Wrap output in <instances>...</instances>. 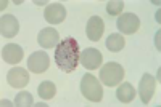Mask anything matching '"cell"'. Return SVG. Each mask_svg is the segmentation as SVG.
I'll return each mask as SVG.
<instances>
[{
	"mask_svg": "<svg viewBox=\"0 0 161 107\" xmlns=\"http://www.w3.org/2000/svg\"><path fill=\"white\" fill-rule=\"evenodd\" d=\"M55 62L63 72H74L80 62V46L79 42L73 37H66L60 40L55 46Z\"/></svg>",
	"mask_w": 161,
	"mask_h": 107,
	"instance_id": "1",
	"label": "cell"
},
{
	"mask_svg": "<svg viewBox=\"0 0 161 107\" xmlns=\"http://www.w3.org/2000/svg\"><path fill=\"white\" fill-rule=\"evenodd\" d=\"M80 93L84 95L86 99L92 102H100L103 99V90L100 82L92 74H84L80 80Z\"/></svg>",
	"mask_w": 161,
	"mask_h": 107,
	"instance_id": "2",
	"label": "cell"
},
{
	"mask_svg": "<svg viewBox=\"0 0 161 107\" xmlns=\"http://www.w3.org/2000/svg\"><path fill=\"white\" fill-rule=\"evenodd\" d=\"M124 78V69L119 62H106L100 67V80L106 86H116Z\"/></svg>",
	"mask_w": 161,
	"mask_h": 107,
	"instance_id": "3",
	"label": "cell"
},
{
	"mask_svg": "<svg viewBox=\"0 0 161 107\" xmlns=\"http://www.w3.org/2000/svg\"><path fill=\"white\" fill-rule=\"evenodd\" d=\"M116 26L123 34L132 35V34H136L139 31L140 19L134 15V13H123V15H119V18L116 21Z\"/></svg>",
	"mask_w": 161,
	"mask_h": 107,
	"instance_id": "4",
	"label": "cell"
},
{
	"mask_svg": "<svg viewBox=\"0 0 161 107\" xmlns=\"http://www.w3.org/2000/svg\"><path fill=\"white\" fill-rule=\"evenodd\" d=\"M50 58L45 51H34L28 59V69L34 74H42L48 69Z\"/></svg>",
	"mask_w": 161,
	"mask_h": 107,
	"instance_id": "5",
	"label": "cell"
},
{
	"mask_svg": "<svg viewBox=\"0 0 161 107\" xmlns=\"http://www.w3.org/2000/svg\"><path fill=\"white\" fill-rule=\"evenodd\" d=\"M102 53L97 48H86L80 53V64L84 66L87 71H95L102 67Z\"/></svg>",
	"mask_w": 161,
	"mask_h": 107,
	"instance_id": "6",
	"label": "cell"
},
{
	"mask_svg": "<svg viewBox=\"0 0 161 107\" xmlns=\"http://www.w3.org/2000/svg\"><path fill=\"white\" fill-rule=\"evenodd\" d=\"M7 80L13 88H24L29 83V72L23 67H11L7 74Z\"/></svg>",
	"mask_w": 161,
	"mask_h": 107,
	"instance_id": "7",
	"label": "cell"
},
{
	"mask_svg": "<svg viewBox=\"0 0 161 107\" xmlns=\"http://www.w3.org/2000/svg\"><path fill=\"white\" fill-rule=\"evenodd\" d=\"M105 32V22L100 16H90L89 21H87V26H86V34L89 37V40H92V42H98V40L102 38Z\"/></svg>",
	"mask_w": 161,
	"mask_h": 107,
	"instance_id": "8",
	"label": "cell"
},
{
	"mask_svg": "<svg viewBox=\"0 0 161 107\" xmlns=\"http://www.w3.org/2000/svg\"><path fill=\"white\" fill-rule=\"evenodd\" d=\"M37 43L44 48H55L60 43V34L53 27H45L39 32L37 35Z\"/></svg>",
	"mask_w": 161,
	"mask_h": 107,
	"instance_id": "9",
	"label": "cell"
},
{
	"mask_svg": "<svg viewBox=\"0 0 161 107\" xmlns=\"http://www.w3.org/2000/svg\"><path fill=\"white\" fill-rule=\"evenodd\" d=\"M156 88V80L150 75V74H145L140 80V85H139V93H140V99L143 104H148L153 93Z\"/></svg>",
	"mask_w": 161,
	"mask_h": 107,
	"instance_id": "10",
	"label": "cell"
},
{
	"mask_svg": "<svg viewBox=\"0 0 161 107\" xmlns=\"http://www.w3.org/2000/svg\"><path fill=\"white\" fill-rule=\"evenodd\" d=\"M44 18L50 24H60L66 18V8L61 3H50L44 11Z\"/></svg>",
	"mask_w": 161,
	"mask_h": 107,
	"instance_id": "11",
	"label": "cell"
},
{
	"mask_svg": "<svg viewBox=\"0 0 161 107\" xmlns=\"http://www.w3.org/2000/svg\"><path fill=\"white\" fill-rule=\"evenodd\" d=\"M0 32L3 37L11 38L19 32V22L13 15H3L0 18Z\"/></svg>",
	"mask_w": 161,
	"mask_h": 107,
	"instance_id": "12",
	"label": "cell"
},
{
	"mask_svg": "<svg viewBox=\"0 0 161 107\" xmlns=\"http://www.w3.org/2000/svg\"><path fill=\"white\" fill-rule=\"evenodd\" d=\"M23 55H24L23 48L19 45H16V43H8V45H5L2 48V58H3V61L8 62V64H13V66L21 62Z\"/></svg>",
	"mask_w": 161,
	"mask_h": 107,
	"instance_id": "13",
	"label": "cell"
},
{
	"mask_svg": "<svg viewBox=\"0 0 161 107\" xmlns=\"http://www.w3.org/2000/svg\"><path fill=\"white\" fill-rule=\"evenodd\" d=\"M116 98L124 102V104H129L134 101V98H136V90H134V86L130 83H123L119 85V88L116 90Z\"/></svg>",
	"mask_w": 161,
	"mask_h": 107,
	"instance_id": "14",
	"label": "cell"
},
{
	"mask_svg": "<svg viewBox=\"0 0 161 107\" xmlns=\"http://www.w3.org/2000/svg\"><path fill=\"white\" fill-rule=\"evenodd\" d=\"M126 40L121 34H110L106 37V48H108L111 53H118L124 48Z\"/></svg>",
	"mask_w": 161,
	"mask_h": 107,
	"instance_id": "15",
	"label": "cell"
},
{
	"mask_svg": "<svg viewBox=\"0 0 161 107\" xmlns=\"http://www.w3.org/2000/svg\"><path fill=\"white\" fill-rule=\"evenodd\" d=\"M37 91H39V96L42 99H52V98H55L57 86H55L53 82H48V80H47V82H42L39 85Z\"/></svg>",
	"mask_w": 161,
	"mask_h": 107,
	"instance_id": "16",
	"label": "cell"
},
{
	"mask_svg": "<svg viewBox=\"0 0 161 107\" xmlns=\"http://www.w3.org/2000/svg\"><path fill=\"white\" fill-rule=\"evenodd\" d=\"M123 8H124V2H121V0H111V2L106 3V13H108L110 16L121 15Z\"/></svg>",
	"mask_w": 161,
	"mask_h": 107,
	"instance_id": "17",
	"label": "cell"
},
{
	"mask_svg": "<svg viewBox=\"0 0 161 107\" xmlns=\"http://www.w3.org/2000/svg\"><path fill=\"white\" fill-rule=\"evenodd\" d=\"M15 104L19 105V107H26V105H32L34 104V99H32V95L28 91H21L16 95V99H15Z\"/></svg>",
	"mask_w": 161,
	"mask_h": 107,
	"instance_id": "18",
	"label": "cell"
},
{
	"mask_svg": "<svg viewBox=\"0 0 161 107\" xmlns=\"http://www.w3.org/2000/svg\"><path fill=\"white\" fill-rule=\"evenodd\" d=\"M155 45H156V48L159 50L161 46H159V31L156 32V35H155Z\"/></svg>",
	"mask_w": 161,
	"mask_h": 107,
	"instance_id": "19",
	"label": "cell"
},
{
	"mask_svg": "<svg viewBox=\"0 0 161 107\" xmlns=\"http://www.w3.org/2000/svg\"><path fill=\"white\" fill-rule=\"evenodd\" d=\"M7 5H8V2H7V0H2V2H0V10L3 11V10L7 8Z\"/></svg>",
	"mask_w": 161,
	"mask_h": 107,
	"instance_id": "20",
	"label": "cell"
},
{
	"mask_svg": "<svg viewBox=\"0 0 161 107\" xmlns=\"http://www.w3.org/2000/svg\"><path fill=\"white\" fill-rule=\"evenodd\" d=\"M2 105H5V107H10L11 105V101H8V99H2V102H0Z\"/></svg>",
	"mask_w": 161,
	"mask_h": 107,
	"instance_id": "21",
	"label": "cell"
},
{
	"mask_svg": "<svg viewBox=\"0 0 161 107\" xmlns=\"http://www.w3.org/2000/svg\"><path fill=\"white\" fill-rule=\"evenodd\" d=\"M159 15H161V13H159V10H158V13H156V15H155V19H156L158 22L161 21V18H159Z\"/></svg>",
	"mask_w": 161,
	"mask_h": 107,
	"instance_id": "22",
	"label": "cell"
},
{
	"mask_svg": "<svg viewBox=\"0 0 161 107\" xmlns=\"http://www.w3.org/2000/svg\"><path fill=\"white\" fill-rule=\"evenodd\" d=\"M36 105H40V107H47V104H45V102H39V104H36Z\"/></svg>",
	"mask_w": 161,
	"mask_h": 107,
	"instance_id": "23",
	"label": "cell"
}]
</instances>
